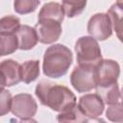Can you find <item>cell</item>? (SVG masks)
Listing matches in <instances>:
<instances>
[{
    "label": "cell",
    "instance_id": "7",
    "mask_svg": "<svg viewBox=\"0 0 123 123\" xmlns=\"http://www.w3.org/2000/svg\"><path fill=\"white\" fill-rule=\"evenodd\" d=\"M87 32L96 40H105L111 36L112 24L108 13H95L87 23Z\"/></svg>",
    "mask_w": 123,
    "mask_h": 123
},
{
    "label": "cell",
    "instance_id": "24",
    "mask_svg": "<svg viewBox=\"0 0 123 123\" xmlns=\"http://www.w3.org/2000/svg\"><path fill=\"white\" fill-rule=\"evenodd\" d=\"M120 97H121L122 102H123V87H122V90H121V92H120Z\"/></svg>",
    "mask_w": 123,
    "mask_h": 123
},
{
    "label": "cell",
    "instance_id": "18",
    "mask_svg": "<svg viewBox=\"0 0 123 123\" xmlns=\"http://www.w3.org/2000/svg\"><path fill=\"white\" fill-rule=\"evenodd\" d=\"M18 48L16 35H0V55L6 56L13 53Z\"/></svg>",
    "mask_w": 123,
    "mask_h": 123
},
{
    "label": "cell",
    "instance_id": "15",
    "mask_svg": "<svg viewBox=\"0 0 123 123\" xmlns=\"http://www.w3.org/2000/svg\"><path fill=\"white\" fill-rule=\"evenodd\" d=\"M96 92L102 98L104 103L107 105H113V104L117 103L120 99L118 84L111 86L96 88Z\"/></svg>",
    "mask_w": 123,
    "mask_h": 123
},
{
    "label": "cell",
    "instance_id": "2",
    "mask_svg": "<svg viewBox=\"0 0 123 123\" xmlns=\"http://www.w3.org/2000/svg\"><path fill=\"white\" fill-rule=\"evenodd\" d=\"M73 61L72 52L62 44L47 48L43 57V73L50 78H60L66 74Z\"/></svg>",
    "mask_w": 123,
    "mask_h": 123
},
{
    "label": "cell",
    "instance_id": "8",
    "mask_svg": "<svg viewBox=\"0 0 123 123\" xmlns=\"http://www.w3.org/2000/svg\"><path fill=\"white\" fill-rule=\"evenodd\" d=\"M62 22L53 19H38L35 26L38 41L50 44L57 41L62 34Z\"/></svg>",
    "mask_w": 123,
    "mask_h": 123
},
{
    "label": "cell",
    "instance_id": "12",
    "mask_svg": "<svg viewBox=\"0 0 123 123\" xmlns=\"http://www.w3.org/2000/svg\"><path fill=\"white\" fill-rule=\"evenodd\" d=\"M65 12L63 7L57 2H49L41 8L38 13V19H53L62 22Z\"/></svg>",
    "mask_w": 123,
    "mask_h": 123
},
{
    "label": "cell",
    "instance_id": "3",
    "mask_svg": "<svg viewBox=\"0 0 123 123\" xmlns=\"http://www.w3.org/2000/svg\"><path fill=\"white\" fill-rule=\"evenodd\" d=\"M77 62L79 65L96 66L102 61L101 49L92 37H82L75 44Z\"/></svg>",
    "mask_w": 123,
    "mask_h": 123
},
{
    "label": "cell",
    "instance_id": "21",
    "mask_svg": "<svg viewBox=\"0 0 123 123\" xmlns=\"http://www.w3.org/2000/svg\"><path fill=\"white\" fill-rule=\"evenodd\" d=\"M106 116L112 122H123V102L110 105L106 111Z\"/></svg>",
    "mask_w": 123,
    "mask_h": 123
},
{
    "label": "cell",
    "instance_id": "19",
    "mask_svg": "<svg viewBox=\"0 0 123 123\" xmlns=\"http://www.w3.org/2000/svg\"><path fill=\"white\" fill-rule=\"evenodd\" d=\"M86 0H62V7L68 17H74L83 12Z\"/></svg>",
    "mask_w": 123,
    "mask_h": 123
},
{
    "label": "cell",
    "instance_id": "20",
    "mask_svg": "<svg viewBox=\"0 0 123 123\" xmlns=\"http://www.w3.org/2000/svg\"><path fill=\"white\" fill-rule=\"evenodd\" d=\"M39 5V0H14L13 9L19 14L33 12Z\"/></svg>",
    "mask_w": 123,
    "mask_h": 123
},
{
    "label": "cell",
    "instance_id": "17",
    "mask_svg": "<svg viewBox=\"0 0 123 123\" xmlns=\"http://www.w3.org/2000/svg\"><path fill=\"white\" fill-rule=\"evenodd\" d=\"M20 26V20L18 17L6 15L0 20V35H14Z\"/></svg>",
    "mask_w": 123,
    "mask_h": 123
},
{
    "label": "cell",
    "instance_id": "10",
    "mask_svg": "<svg viewBox=\"0 0 123 123\" xmlns=\"http://www.w3.org/2000/svg\"><path fill=\"white\" fill-rule=\"evenodd\" d=\"M21 64L13 60H5L0 64L1 87L17 85L21 81Z\"/></svg>",
    "mask_w": 123,
    "mask_h": 123
},
{
    "label": "cell",
    "instance_id": "14",
    "mask_svg": "<svg viewBox=\"0 0 123 123\" xmlns=\"http://www.w3.org/2000/svg\"><path fill=\"white\" fill-rule=\"evenodd\" d=\"M20 73L21 81L25 84L34 82L39 75V62L36 60L26 61L21 64Z\"/></svg>",
    "mask_w": 123,
    "mask_h": 123
},
{
    "label": "cell",
    "instance_id": "5",
    "mask_svg": "<svg viewBox=\"0 0 123 123\" xmlns=\"http://www.w3.org/2000/svg\"><path fill=\"white\" fill-rule=\"evenodd\" d=\"M70 82L78 92H87L91 90L96 86L95 66H76L70 75Z\"/></svg>",
    "mask_w": 123,
    "mask_h": 123
},
{
    "label": "cell",
    "instance_id": "1",
    "mask_svg": "<svg viewBox=\"0 0 123 123\" xmlns=\"http://www.w3.org/2000/svg\"><path fill=\"white\" fill-rule=\"evenodd\" d=\"M36 95L40 104L55 111L63 112L76 106V97L68 87L49 81H41L37 84Z\"/></svg>",
    "mask_w": 123,
    "mask_h": 123
},
{
    "label": "cell",
    "instance_id": "22",
    "mask_svg": "<svg viewBox=\"0 0 123 123\" xmlns=\"http://www.w3.org/2000/svg\"><path fill=\"white\" fill-rule=\"evenodd\" d=\"M0 115L3 116L6 113H8L11 111L12 108V98L9 90L4 89V87L1 88V98H0Z\"/></svg>",
    "mask_w": 123,
    "mask_h": 123
},
{
    "label": "cell",
    "instance_id": "11",
    "mask_svg": "<svg viewBox=\"0 0 123 123\" xmlns=\"http://www.w3.org/2000/svg\"><path fill=\"white\" fill-rule=\"evenodd\" d=\"M15 35L18 40V48L21 50L32 49L38 40L35 28L28 25H21Z\"/></svg>",
    "mask_w": 123,
    "mask_h": 123
},
{
    "label": "cell",
    "instance_id": "6",
    "mask_svg": "<svg viewBox=\"0 0 123 123\" xmlns=\"http://www.w3.org/2000/svg\"><path fill=\"white\" fill-rule=\"evenodd\" d=\"M37 105L35 99L27 93H20L12 98L11 111L13 115L19 117L23 121L31 120L36 114Z\"/></svg>",
    "mask_w": 123,
    "mask_h": 123
},
{
    "label": "cell",
    "instance_id": "4",
    "mask_svg": "<svg viewBox=\"0 0 123 123\" xmlns=\"http://www.w3.org/2000/svg\"><path fill=\"white\" fill-rule=\"evenodd\" d=\"M120 74L119 64L113 60H102L95 66V88L111 86L117 84Z\"/></svg>",
    "mask_w": 123,
    "mask_h": 123
},
{
    "label": "cell",
    "instance_id": "13",
    "mask_svg": "<svg viewBox=\"0 0 123 123\" xmlns=\"http://www.w3.org/2000/svg\"><path fill=\"white\" fill-rule=\"evenodd\" d=\"M108 14L117 37L121 42H123V9L117 4H114L110 8Z\"/></svg>",
    "mask_w": 123,
    "mask_h": 123
},
{
    "label": "cell",
    "instance_id": "9",
    "mask_svg": "<svg viewBox=\"0 0 123 123\" xmlns=\"http://www.w3.org/2000/svg\"><path fill=\"white\" fill-rule=\"evenodd\" d=\"M78 107L86 116L94 121L104 111V101L97 93L86 94L79 99Z\"/></svg>",
    "mask_w": 123,
    "mask_h": 123
},
{
    "label": "cell",
    "instance_id": "23",
    "mask_svg": "<svg viewBox=\"0 0 123 123\" xmlns=\"http://www.w3.org/2000/svg\"><path fill=\"white\" fill-rule=\"evenodd\" d=\"M116 4H117L119 7H121V8L123 9V0H117V1H116Z\"/></svg>",
    "mask_w": 123,
    "mask_h": 123
},
{
    "label": "cell",
    "instance_id": "16",
    "mask_svg": "<svg viewBox=\"0 0 123 123\" xmlns=\"http://www.w3.org/2000/svg\"><path fill=\"white\" fill-rule=\"evenodd\" d=\"M57 120L59 122H87V121H92L90 118L86 116L83 111L79 109L78 106H75L73 109L61 112Z\"/></svg>",
    "mask_w": 123,
    "mask_h": 123
}]
</instances>
